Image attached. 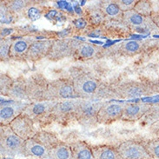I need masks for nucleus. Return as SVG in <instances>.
Wrapping results in <instances>:
<instances>
[{
	"label": "nucleus",
	"mask_w": 159,
	"mask_h": 159,
	"mask_svg": "<svg viewBox=\"0 0 159 159\" xmlns=\"http://www.w3.org/2000/svg\"><path fill=\"white\" fill-rule=\"evenodd\" d=\"M9 126L18 137L25 141L34 138L36 134L38 133V130L34 125V121L24 113L17 116Z\"/></svg>",
	"instance_id": "obj_7"
},
{
	"label": "nucleus",
	"mask_w": 159,
	"mask_h": 159,
	"mask_svg": "<svg viewBox=\"0 0 159 159\" xmlns=\"http://www.w3.org/2000/svg\"><path fill=\"white\" fill-rule=\"evenodd\" d=\"M98 6L105 17L115 20L123 19L124 12L116 5L115 1H101L98 4Z\"/></svg>",
	"instance_id": "obj_21"
},
{
	"label": "nucleus",
	"mask_w": 159,
	"mask_h": 159,
	"mask_svg": "<svg viewBox=\"0 0 159 159\" xmlns=\"http://www.w3.org/2000/svg\"><path fill=\"white\" fill-rule=\"evenodd\" d=\"M49 159H73L70 145L58 143L49 151Z\"/></svg>",
	"instance_id": "obj_23"
},
{
	"label": "nucleus",
	"mask_w": 159,
	"mask_h": 159,
	"mask_svg": "<svg viewBox=\"0 0 159 159\" xmlns=\"http://www.w3.org/2000/svg\"><path fill=\"white\" fill-rule=\"evenodd\" d=\"M42 15V8L39 6L37 2L30 1V4L27 6L25 11V16L30 21H36L41 17Z\"/></svg>",
	"instance_id": "obj_29"
},
{
	"label": "nucleus",
	"mask_w": 159,
	"mask_h": 159,
	"mask_svg": "<svg viewBox=\"0 0 159 159\" xmlns=\"http://www.w3.org/2000/svg\"><path fill=\"white\" fill-rule=\"evenodd\" d=\"M138 0H115V3L123 12L134 10Z\"/></svg>",
	"instance_id": "obj_34"
},
{
	"label": "nucleus",
	"mask_w": 159,
	"mask_h": 159,
	"mask_svg": "<svg viewBox=\"0 0 159 159\" xmlns=\"http://www.w3.org/2000/svg\"><path fill=\"white\" fill-rule=\"evenodd\" d=\"M123 159H152L145 146L136 141H125L116 147Z\"/></svg>",
	"instance_id": "obj_8"
},
{
	"label": "nucleus",
	"mask_w": 159,
	"mask_h": 159,
	"mask_svg": "<svg viewBox=\"0 0 159 159\" xmlns=\"http://www.w3.org/2000/svg\"><path fill=\"white\" fill-rule=\"evenodd\" d=\"M57 103V102H53V101L30 103L26 106L23 113L30 116L34 122L37 120L43 121L44 119H49L50 112Z\"/></svg>",
	"instance_id": "obj_11"
},
{
	"label": "nucleus",
	"mask_w": 159,
	"mask_h": 159,
	"mask_svg": "<svg viewBox=\"0 0 159 159\" xmlns=\"http://www.w3.org/2000/svg\"><path fill=\"white\" fill-rule=\"evenodd\" d=\"M0 148L2 155L26 157L25 140L18 137L9 125H1Z\"/></svg>",
	"instance_id": "obj_1"
},
{
	"label": "nucleus",
	"mask_w": 159,
	"mask_h": 159,
	"mask_svg": "<svg viewBox=\"0 0 159 159\" xmlns=\"http://www.w3.org/2000/svg\"><path fill=\"white\" fill-rule=\"evenodd\" d=\"M145 92V87L138 82H125L115 88V93L120 98H138Z\"/></svg>",
	"instance_id": "obj_15"
},
{
	"label": "nucleus",
	"mask_w": 159,
	"mask_h": 159,
	"mask_svg": "<svg viewBox=\"0 0 159 159\" xmlns=\"http://www.w3.org/2000/svg\"><path fill=\"white\" fill-rule=\"evenodd\" d=\"M101 52H102V49L96 44L81 42L78 45L73 57L78 60H90L96 57Z\"/></svg>",
	"instance_id": "obj_18"
},
{
	"label": "nucleus",
	"mask_w": 159,
	"mask_h": 159,
	"mask_svg": "<svg viewBox=\"0 0 159 159\" xmlns=\"http://www.w3.org/2000/svg\"><path fill=\"white\" fill-rule=\"evenodd\" d=\"M36 39L34 37H21L13 39L10 50V58L17 61L26 60L27 52Z\"/></svg>",
	"instance_id": "obj_12"
},
{
	"label": "nucleus",
	"mask_w": 159,
	"mask_h": 159,
	"mask_svg": "<svg viewBox=\"0 0 159 159\" xmlns=\"http://www.w3.org/2000/svg\"><path fill=\"white\" fill-rule=\"evenodd\" d=\"M145 149L148 151V153L151 155V157L159 159V138L151 140L147 143Z\"/></svg>",
	"instance_id": "obj_33"
},
{
	"label": "nucleus",
	"mask_w": 159,
	"mask_h": 159,
	"mask_svg": "<svg viewBox=\"0 0 159 159\" xmlns=\"http://www.w3.org/2000/svg\"><path fill=\"white\" fill-rule=\"evenodd\" d=\"M73 159H94L91 149L82 141H78L70 144Z\"/></svg>",
	"instance_id": "obj_24"
},
{
	"label": "nucleus",
	"mask_w": 159,
	"mask_h": 159,
	"mask_svg": "<svg viewBox=\"0 0 159 159\" xmlns=\"http://www.w3.org/2000/svg\"><path fill=\"white\" fill-rule=\"evenodd\" d=\"M81 42L72 39H60L54 40L52 49L48 54V60L57 62L66 57H73Z\"/></svg>",
	"instance_id": "obj_6"
},
{
	"label": "nucleus",
	"mask_w": 159,
	"mask_h": 159,
	"mask_svg": "<svg viewBox=\"0 0 159 159\" xmlns=\"http://www.w3.org/2000/svg\"><path fill=\"white\" fill-rule=\"evenodd\" d=\"M122 21L128 27L135 30H151L154 26H157L151 17L143 16L134 10L124 12Z\"/></svg>",
	"instance_id": "obj_9"
},
{
	"label": "nucleus",
	"mask_w": 159,
	"mask_h": 159,
	"mask_svg": "<svg viewBox=\"0 0 159 159\" xmlns=\"http://www.w3.org/2000/svg\"><path fill=\"white\" fill-rule=\"evenodd\" d=\"M33 138H35L36 140H38L41 143H43V145H45L49 150H51L52 147H54L58 143H60L54 135L45 132V131L38 132Z\"/></svg>",
	"instance_id": "obj_27"
},
{
	"label": "nucleus",
	"mask_w": 159,
	"mask_h": 159,
	"mask_svg": "<svg viewBox=\"0 0 159 159\" xmlns=\"http://www.w3.org/2000/svg\"><path fill=\"white\" fill-rule=\"evenodd\" d=\"M105 15L103 14L99 6H94L92 9H89L87 11V19L89 20V23L94 25H98L101 24L105 18Z\"/></svg>",
	"instance_id": "obj_28"
},
{
	"label": "nucleus",
	"mask_w": 159,
	"mask_h": 159,
	"mask_svg": "<svg viewBox=\"0 0 159 159\" xmlns=\"http://www.w3.org/2000/svg\"><path fill=\"white\" fill-rule=\"evenodd\" d=\"M72 81L75 92L78 98L89 99L98 90L100 82L98 78L87 72H78L70 79Z\"/></svg>",
	"instance_id": "obj_2"
},
{
	"label": "nucleus",
	"mask_w": 159,
	"mask_h": 159,
	"mask_svg": "<svg viewBox=\"0 0 159 159\" xmlns=\"http://www.w3.org/2000/svg\"><path fill=\"white\" fill-rule=\"evenodd\" d=\"M73 25L76 27L78 30H81L83 28H84L87 25V21L84 20V18H79V19H77L73 22Z\"/></svg>",
	"instance_id": "obj_35"
},
{
	"label": "nucleus",
	"mask_w": 159,
	"mask_h": 159,
	"mask_svg": "<svg viewBox=\"0 0 159 159\" xmlns=\"http://www.w3.org/2000/svg\"><path fill=\"white\" fill-rule=\"evenodd\" d=\"M49 151L45 145L35 138H30L25 141L26 157H33L40 159H49Z\"/></svg>",
	"instance_id": "obj_17"
},
{
	"label": "nucleus",
	"mask_w": 159,
	"mask_h": 159,
	"mask_svg": "<svg viewBox=\"0 0 159 159\" xmlns=\"http://www.w3.org/2000/svg\"><path fill=\"white\" fill-rule=\"evenodd\" d=\"M11 38H3L0 42V58L2 62H5L10 59V50L13 42Z\"/></svg>",
	"instance_id": "obj_30"
},
{
	"label": "nucleus",
	"mask_w": 159,
	"mask_h": 159,
	"mask_svg": "<svg viewBox=\"0 0 159 159\" xmlns=\"http://www.w3.org/2000/svg\"><path fill=\"white\" fill-rule=\"evenodd\" d=\"M150 109L149 104H126L124 108L123 116L121 120L134 122L142 117Z\"/></svg>",
	"instance_id": "obj_19"
},
{
	"label": "nucleus",
	"mask_w": 159,
	"mask_h": 159,
	"mask_svg": "<svg viewBox=\"0 0 159 159\" xmlns=\"http://www.w3.org/2000/svg\"><path fill=\"white\" fill-rule=\"evenodd\" d=\"M134 11L141 14L145 17H151V12H152V7H151V3L149 1H138Z\"/></svg>",
	"instance_id": "obj_31"
},
{
	"label": "nucleus",
	"mask_w": 159,
	"mask_h": 159,
	"mask_svg": "<svg viewBox=\"0 0 159 159\" xmlns=\"http://www.w3.org/2000/svg\"><path fill=\"white\" fill-rule=\"evenodd\" d=\"M142 51V45L137 41H127L121 43L116 52L122 56L133 57Z\"/></svg>",
	"instance_id": "obj_25"
},
{
	"label": "nucleus",
	"mask_w": 159,
	"mask_h": 159,
	"mask_svg": "<svg viewBox=\"0 0 159 159\" xmlns=\"http://www.w3.org/2000/svg\"><path fill=\"white\" fill-rule=\"evenodd\" d=\"M7 97L15 102L28 100L26 94V78H19L14 80L12 86L9 90Z\"/></svg>",
	"instance_id": "obj_20"
},
{
	"label": "nucleus",
	"mask_w": 159,
	"mask_h": 159,
	"mask_svg": "<svg viewBox=\"0 0 159 159\" xmlns=\"http://www.w3.org/2000/svg\"><path fill=\"white\" fill-rule=\"evenodd\" d=\"M4 2L11 14H15L18 16L25 15V9L30 3V1H27V0H11V1H4Z\"/></svg>",
	"instance_id": "obj_26"
},
{
	"label": "nucleus",
	"mask_w": 159,
	"mask_h": 159,
	"mask_svg": "<svg viewBox=\"0 0 159 159\" xmlns=\"http://www.w3.org/2000/svg\"><path fill=\"white\" fill-rule=\"evenodd\" d=\"M124 108V104L118 103L103 104L98 113V124L109 125L122 119Z\"/></svg>",
	"instance_id": "obj_10"
},
{
	"label": "nucleus",
	"mask_w": 159,
	"mask_h": 159,
	"mask_svg": "<svg viewBox=\"0 0 159 159\" xmlns=\"http://www.w3.org/2000/svg\"><path fill=\"white\" fill-rule=\"evenodd\" d=\"M79 99H67L60 101L54 105L50 112L49 119L52 120H60L69 116H72L76 108L79 103Z\"/></svg>",
	"instance_id": "obj_14"
},
{
	"label": "nucleus",
	"mask_w": 159,
	"mask_h": 159,
	"mask_svg": "<svg viewBox=\"0 0 159 159\" xmlns=\"http://www.w3.org/2000/svg\"><path fill=\"white\" fill-rule=\"evenodd\" d=\"M28 104L22 102H14L8 105H2L0 109V124L9 125L17 116L23 113Z\"/></svg>",
	"instance_id": "obj_16"
},
{
	"label": "nucleus",
	"mask_w": 159,
	"mask_h": 159,
	"mask_svg": "<svg viewBox=\"0 0 159 159\" xmlns=\"http://www.w3.org/2000/svg\"><path fill=\"white\" fill-rule=\"evenodd\" d=\"M50 82L42 74H34L26 78V94L30 103L47 101L48 85Z\"/></svg>",
	"instance_id": "obj_5"
},
{
	"label": "nucleus",
	"mask_w": 159,
	"mask_h": 159,
	"mask_svg": "<svg viewBox=\"0 0 159 159\" xmlns=\"http://www.w3.org/2000/svg\"><path fill=\"white\" fill-rule=\"evenodd\" d=\"M94 159H123L116 149L109 146H95L91 148Z\"/></svg>",
	"instance_id": "obj_22"
},
{
	"label": "nucleus",
	"mask_w": 159,
	"mask_h": 159,
	"mask_svg": "<svg viewBox=\"0 0 159 159\" xmlns=\"http://www.w3.org/2000/svg\"><path fill=\"white\" fill-rule=\"evenodd\" d=\"M103 104L88 99L80 98L72 116L84 127L96 125L98 124V113Z\"/></svg>",
	"instance_id": "obj_3"
},
{
	"label": "nucleus",
	"mask_w": 159,
	"mask_h": 159,
	"mask_svg": "<svg viewBox=\"0 0 159 159\" xmlns=\"http://www.w3.org/2000/svg\"><path fill=\"white\" fill-rule=\"evenodd\" d=\"M78 98L74 90L73 84L70 79L60 78L49 83L47 90V101L60 102L67 99Z\"/></svg>",
	"instance_id": "obj_4"
},
{
	"label": "nucleus",
	"mask_w": 159,
	"mask_h": 159,
	"mask_svg": "<svg viewBox=\"0 0 159 159\" xmlns=\"http://www.w3.org/2000/svg\"><path fill=\"white\" fill-rule=\"evenodd\" d=\"M54 39H45V40H36L30 45L27 52L26 60L29 62H38L43 58H46L49 52L52 49Z\"/></svg>",
	"instance_id": "obj_13"
},
{
	"label": "nucleus",
	"mask_w": 159,
	"mask_h": 159,
	"mask_svg": "<svg viewBox=\"0 0 159 159\" xmlns=\"http://www.w3.org/2000/svg\"><path fill=\"white\" fill-rule=\"evenodd\" d=\"M13 82H14V80L12 78H10L6 74H1V77H0L1 88H0V90H1L2 94L4 95V96H7L11 87L12 86Z\"/></svg>",
	"instance_id": "obj_32"
},
{
	"label": "nucleus",
	"mask_w": 159,
	"mask_h": 159,
	"mask_svg": "<svg viewBox=\"0 0 159 159\" xmlns=\"http://www.w3.org/2000/svg\"><path fill=\"white\" fill-rule=\"evenodd\" d=\"M151 18L153 22L155 23V25L159 28V13H154L151 15Z\"/></svg>",
	"instance_id": "obj_36"
}]
</instances>
